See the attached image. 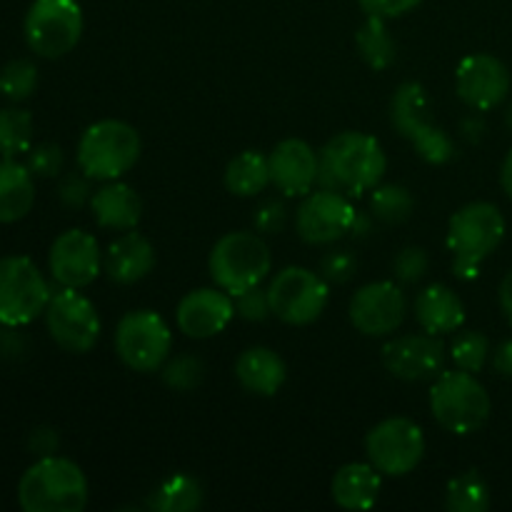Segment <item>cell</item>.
<instances>
[{"mask_svg":"<svg viewBox=\"0 0 512 512\" xmlns=\"http://www.w3.org/2000/svg\"><path fill=\"white\" fill-rule=\"evenodd\" d=\"M490 395L468 370H443L430 388V413L440 428L455 435H473L488 423Z\"/></svg>","mask_w":512,"mask_h":512,"instance_id":"5","label":"cell"},{"mask_svg":"<svg viewBox=\"0 0 512 512\" xmlns=\"http://www.w3.org/2000/svg\"><path fill=\"white\" fill-rule=\"evenodd\" d=\"M60 448V435L53 428H35L28 438V450L35 458H48Z\"/></svg>","mask_w":512,"mask_h":512,"instance_id":"43","label":"cell"},{"mask_svg":"<svg viewBox=\"0 0 512 512\" xmlns=\"http://www.w3.org/2000/svg\"><path fill=\"white\" fill-rule=\"evenodd\" d=\"M445 508L450 512H485L490 508V488L478 470L458 475L445 490Z\"/></svg>","mask_w":512,"mask_h":512,"instance_id":"30","label":"cell"},{"mask_svg":"<svg viewBox=\"0 0 512 512\" xmlns=\"http://www.w3.org/2000/svg\"><path fill=\"white\" fill-rule=\"evenodd\" d=\"M173 333L155 310H130L115 328V353L135 373H155L168 360Z\"/></svg>","mask_w":512,"mask_h":512,"instance_id":"10","label":"cell"},{"mask_svg":"<svg viewBox=\"0 0 512 512\" xmlns=\"http://www.w3.org/2000/svg\"><path fill=\"white\" fill-rule=\"evenodd\" d=\"M273 268V255L258 230L228 233L213 245L208 270L213 283L230 295L258 288Z\"/></svg>","mask_w":512,"mask_h":512,"instance_id":"7","label":"cell"},{"mask_svg":"<svg viewBox=\"0 0 512 512\" xmlns=\"http://www.w3.org/2000/svg\"><path fill=\"white\" fill-rule=\"evenodd\" d=\"M428 268H430L428 253H425L423 248H415V245L400 250L393 260L395 280H400V283L405 285L420 283V280L428 275Z\"/></svg>","mask_w":512,"mask_h":512,"instance_id":"36","label":"cell"},{"mask_svg":"<svg viewBox=\"0 0 512 512\" xmlns=\"http://www.w3.org/2000/svg\"><path fill=\"white\" fill-rule=\"evenodd\" d=\"M355 215L358 210L353 200L343 193L328 188L310 190L295 215V228L308 245H333L350 235Z\"/></svg>","mask_w":512,"mask_h":512,"instance_id":"14","label":"cell"},{"mask_svg":"<svg viewBox=\"0 0 512 512\" xmlns=\"http://www.w3.org/2000/svg\"><path fill=\"white\" fill-rule=\"evenodd\" d=\"M203 505V488L190 475H173L148 495V508L158 512H190Z\"/></svg>","mask_w":512,"mask_h":512,"instance_id":"29","label":"cell"},{"mask_svg":"<svg viewBox=\"0 0 512 512\" xmlns=\"http://www.w3.org/2000/svg\"><path fill=\"white\" fill-rule=\"evenodd\" d=\"M225 188L238 198H255L270 185L268 158L258 150H243L225 168Z\"/></svg>","mask_w":512,"mask_h":512,"instance_id":"27","label":"cell"},{"mask_svg":"<svg viewBox=\"0 0 512 512\" xmlns=\"http://www.w3.org/2000/svg\"><path fill=\"white\" fill-rule=\"evenodd\" d=\"M155 268V248L140 233L125 230L118 240H113L108 253L103 255V270L113 283L133 285L148 278Z\"/></svg>","mask_w":512,"mask_h":512,"instance_id":"21","label":"cell"},{"mask_svg":"<svg viewBox=\"0 0 512 512\" xmlns=\"http://www.w3.org/2000/svg\"><path fill=\"white\" fill-rule=\"evenodd\" d=\"M355 45H358L360 58L373 70H388L398 55L388 23L383 18H375V15H368V20L360 25V30L355 33Z\"/></svg>","mask_w":512,"mask_h":512,"instance_id":"28","label":"cell"},{"mask_svg":"<svg viewBox=\"0 0 512 512\" xmlns=\"http://www.w3.org/2000/svg\"><path fill=\"white\" fill-rule=\"evenodd\" d=\"M50 275L63 288H88L103 270V253L95 235L70 228L53 240L48 253Z\"/></svg>","mask_w":512,"mask_h":512,"instance_id":"18","label":"cell"},{"mask_svg":"<svg viewBox=\"0 0 512 512\" xmlns=\"http://www.w3.org/2000/svg\"><path fill=\"white\" fill-rule=\"evenodd\" d=\"M350 323L368 338H388L403 325L408 315V300L403 288L390 280L368 283L350 298Z\"/></svg>","mask_w":512,"mask_h":512,"instance_id":"15","label":"cell"},{"mask_svg":"<svg viewBox=\"0 0 512 512\" xmlns=\"http://www.w3.org/2000/svg\"><path fill=\"white\" fill-rule=\"evenodd\" d=\"M270 183L285 198H305L318 185L320 155L300 138L280 140L268 155Z\"/></svg>","mask_w":512,"mask_h":512,"instance_id":"20","label":"cell"},{"mask_svg":"<svg viewBox=\"0 0 512 512\" xmlns=\"http://www.w3.org/2000/svg\"><path fill=\"white\" fill-rule=\"evenodd\" d=\"M233 300L235 315H240V318L248 320V323H263V320H268L270 315H273L268 290H260V285L258 288L245 290V293L240 295H233Z\"/></svg>","mask_w":512,"mask_h":512,"instance_id":"38","label":"cell"},{"mask_svg":"<svg viewBox=\"0 0 512 512\" xmlns=\"http://www.w3.org/2000/svg\"><path fill=\"white\" fill-rule=\"evenodd\" d=\"M490 340L478 330H463L450 343V360L455 368L468 370V373H480L488 363Z\"/></svg>","mask_w":512,"mask_h":512,"instance_id":"33","label":"cell"},{"mask_svg":"<svg viewBox=\"0 0 512 512\" xmlns=\"http://www.w3.org/2000/svg\"><path fill=\"white\" fill-rule=\"evenodd\" d=\"M285 220H288V208L283 200H263L253 215V225L260 235H278L285 228Z\"/></svg>","mask_w":512,"mask_h":512,"instance_id":"40","label":"cell"},{"mask_svg":"<svg viewBox=\"0 0 512 512\" xmlns=\"http://www.w3.org/2000/svg\"><path fill=\"white\" fill-rule=\"evenodd\" d=\"M63 150L55 143L35 145L28 150V170L35 178H55L63 170Z\"/></svg>","mask_w":512,"mask_h":512,"instance_id":"37","label":"cell"},{"mask_svg":"<svg viewBox=\"0 0 512 512\" xmlns=\"http://www.w3.org/2000/svg\"><path fill=\"white\" fill-rule=\"evenodd\" d=\"M500 308H503L505 318L512 325V270L505 275L503 285H500Z\"/></svg>","mask_w":512,"mask_h":512,"instance_id":"45","label":"cell"},{"mask_svg":"<svg viewBox=\"0 0 512 512\" xmlns=\"http://www.w3.org/2000/svg\"><path fill=\"white\" fill-rule=\"evenodd\" d=\"M505 238V218L498 205L468 203L453 213L448 223V250L453 253V273L463 280L478 278L480 263L500 248Z\"/></svg>","mask_w":512,"mask_h":512,"instance_id":"3","label":"cell"},{"mask_svg":"<svg viewBox=\"0 0 512 512\" xmlns=\"http://www.w3.org/2000/svg\"><path fill=\"white\" fill-rule=\"evenodd\" d=\"M318 155L320 188L343 193L350 200L378 188L388 170L383 145L378 143V138L360 130L333 135Z\"/></svg>","mask_w":512,"mask_h":512,"instance_id":"1","label":"cell"},{"mask_svg":"<svg viewBox=\"0 0 512 512\" xmlns=\"http://www.w3.org/2000/svg\"><path fill=\"white\" fill-rule=\"evenodd\" d=\"M33 143V115L23 108L0 110V155L15 158L28 153Z\"/></svg>","mask_w":512,"mask_h":512,"instance_id":"32","label":"cell"},{"mask_svg":"<svg viewBox=\"0 0 512 512\" xmlns=\"http://www.w3.org/2000/svg\"><path fill=\"white\" fill-rule=\"evenodd\" d=\"M88 495V478L80 465L60 455L38 458L18 483V503L25 512H80Z\"/></svg>","mask_w":512,"mask_h":512,"instance_id":"2","label":"cell"},{"mask_svg":"<svg viewBox=\"0 0 512 512\" xmlns=\"http://www.w3.org/2000/svg\"><path fill=\"white\" fill-rule=\"evenodd\" d=\"M505 125H508L510 133H512V103L508 105V113H505Z\"/></svg>","mask_w":512,"mask_h":512,"instance_id":"49","label":"cell"},{"mask_svg":"<svg viewBox=\"0 0 512 512\" xmlns=\"http://www.w3.org/2000/svg\"><path fill=\"white\" fill-rule=\"evenodd\" d=\"M415 320L430 335L455 333L465 323V305L453 288L433 283L415 298Z\"/></svg>","mask_w":512,"mask_h":512,"instance_id":"23","label":"cell"},{"mask_svg":"<svg viewBox=\"0 0 512 512\" xmlns=\"http://www.w3.org/2000/svg\"><path fill=\"white\" fill-rule=\"evenodd\" d=\"M510 70L490 53L465 55L455 70V90L468 108L478 113L498 108L510 93Z\"/></svg>","mask_w":512,"mask_h":512,"instance_id":"17","label":"cell"},{"mask_svg":"<svg viewBox=\"0 0 512 512\" xmlns=\"http://www.w3.org/2000/svg\"><path fill=\"white\" fill-rule=\"evenodd\" d=\"M45 325L50 338L65 353H90L100 338L98 310L78 288H63L53 293L45 308Z\"/></svg>","mask_w":512,"mask_h":512,"instance_id":"13","label":"cell"},{"mask_svg":"<svg viewBox=\"0 0 512 512\" xmlns=\"http://www.w3.org/2000/svg\"><path fill=\"white\" fill-rule=\"evenodd\" d=\"M370 228H373V220H370L368 215L358 213L353 220V228H350V235H355V238H365V235L370 233Z\"/></svg>","mask_w":512,"mask_h":512,"instance_id":"47","label":"cell"},{"mask_svg":"<svg viewBox=\"0 0 512 512\" xmlns=\"http://www.w3.org/2000/svg\"><path fill=\"white\" fill-rule=\"evenodd\" d=\"M138 130L125 120H98L83 133L78 143V168L90 180H120L140 160Z\"/></svg>","mask_w":512,"mask_h":512,"instance_id":"6","label":"cell"},{"mask_svg":"<svg viewBox=\"0 0 512 512\" xmlns=\"http://www.w3.org/2000/svg\"><path fill=\"white\" fill-rule=\"evenodd\" d=\"M415 198L403 185H378L370 190V215L385 225H400L413 215Z\"/></svg>","mask_w":512,"mask_h":512,"instance_id":"31","label":"cell"},{"mask_svg":"<svg viewBox=\"0 0 512 512\" xmlns=\"http://www.w3.org/2000/svg\"><path fill=\"white\" fill-rule=\"evenodd\" d=\"M493 365H495V370H498L500 375H505V378H512V340L500 345L498 353L493 355Z\"/></svg>","mask_w":512,"mask_h":512,"instance_id":"44","label":"cell"},{"mask_svg":"<svg viewBox=\"0 0 512 512\" xmlns=\"http://www.w3.org/2000/svg\"><path fill=\"white\" fill-rule=\"evenodd\" d=\"M235 318L233 295L215 288L190 290L175 310L178 330L193 340H208L223 333Z\"/></svg>","mask_w":512,"mask_h":512,"instance_id":"19","label":"cell"},{"mask_svg":"<svg viewBox=\"0 0 512 512\" xmlns=\"http://www.w3.org/2000/svg\"><path fill=\"white\" fill-rule=\"evenodd\" d=\"M25 40L40 58H63L83 35V10L78 0H33L25 13Z\"/></svg>","mask_w":512,"mask_h":512,"instance_id":"9","label":"cell"},{"mask_svg":"<svg viewBox=\"0 0 512 512\" xmlns=\"http://www.w3.org/2000/svg\"><path fill=\"white\" fill-rule=\"evenodd\" d=\"M38 88V68H35L33 60H10L8 65H3L0 70V95H5L13 103L20 100H28L30 95Z\"/></svg>","mask_w":512,"mask_h":512,"instance_id":"34","label":"cell"},{"mask_svg":"<svg viewBox=\"0 0 512 512\" xmlns=\"http://www.w3.org/2000/svg\"><path fill=\"white\" fill-rule=\"evenodd\" d=\"M483 123H478V118H473V120H468V123H465V133H468V138L470 140H478L480 135H483Z\"/></svg>","mask_w":512,"mask_h":512,"instance_id":"48","label":"cell"},{"mask_svg":"<svg viewBox=\"0 0 512 512\" xmlns=\"http://www.w3.org/2000/svg\"><path fill=\"white\" fill-rule=\"evenodd\" d=\"M235 378L243 385L245 393L258 395V398H273L288 378L283 358L275 350L255 345L248 348L235 363Z\"/></svg>","mask_w":512,"mask_h":512,"instance_id":"24","label":"cell"},{"mask_svg":"<svg viewBox=\"0 0 512 512\" xmlns=\"http://www.w3.org/2000/svg\"><path fill=\"white\" fill-rule=\"evenodd\" d=\"M500 185H503V190L508 193V198H512V148L503 160V170H500Z\"/></svg>","mask_w":512,"mask_h":512,"instance_id":"46","label":"cell"},{"mask_svg":"<svg viewBox=\"0 0 512 512\" xmlns=\"http://www.w3.org/2000/svg\"><path fill=\"white\" fill-rule=\"evenodd\" d=\"M88 175H68L63 178L58 188V198L60 203L68 205V208H80V205L88 203L93 195H90V183H88Z\"/></svg>","mask_w":512,"mask_h":512,"instance_id":"41","label":"cell"},{"mask_svg":"<svg viewBox=\"0 0 512 512\" xmlns=\"http://www.w3.org/2000/svg\"><path fill=\"white\" fill-rule=\"evenodd\" d=\"M383 473L370 463H348L333 475L330 498L343 510H370L380 498Z\"/></svg>","mask_w":512,"mask_h":512,"instance_id":"25","label":"cell"},{"mask_svg":"<svg viewBox=\"0 0 512 512\" xmlns=\"http://www.w3.org/2000/svg\"><path fill=\"white\" fill-rule=\"evenodd\" d=\"M35 175L13 158L0 160V223H18L35 203Z\"/></svg>","mask_w":512,"mask_h":512,"instance_id":"26","label":"cell"},{"mask_svg":"<svg viewBox=\"0 0 512 512\" xmlns=\"http://www.w3.org/2000/svg\"><path fill=\"white\" fill-rule=\"evenodd\" d=\"M360 8L368 15H375V18H400V15L410 13L413 8H418L423 0H358Z\"/></svg>","mask_w":512,"mask_h":512,"instance_id":"42","label":"cell"},{"mask_svg":"<svg viewBox=\"0 0 512 512\" xmlns=\"http://www.w3.org/2000/svg\"><path fill=\"white\" fill-rule=\"evenodd\" d=\"M205 378L203 360L195 355H178L170 360L163 368V380L168 388L178 390V393H188V390L198 388Z\"/></svg>","mask_w":512,"mask_h":512,"instance_id":"35","label":"cell"},{"mask_svg":"<svg viewBox=\"0 0 512 512\" xmlns=\"http://www.w3.org/2000/svg\"><path fill=\"white\" fill-rule=\"evenodd\" d=\"M268 298L278 320L288 325H310L328 308L330 288L320 273L290 265L270 280Z\"/></svg>","mask_w":512,"mask_h":512,"instance_id":"11","label":"cell"},{"mask_svg":"<svg viewBox=\"0 0 512 512\" xmlns=\"http://www.w3.org/2000/svg\"><path fill=\"white\" fill-rule=\"evenodd\" d=\"M365 455L378 473L388 478H403L413 473L423 460V428L410 418H385L365 435Z\"/></svg>","mask_w":512,"mask_h":512,"instance_id":"12","label":"cell"},{"mask_svg":"<svg viewBox=\"0 0 512 512\" xmlns=\"http://www.w3.org/2000/svg\"><path fill=\"white\" fill-rule=\"evenodd\" d=\"M385 370L405 383L435 380L445 370V345L440 335L410 333L388 340L380 350Z\"/></svg>","mask_w":512,"mask_h":512,"instance_id":"16","label":"cell"},{"mask_svg":"<svg viewBox=\"0 0 512 512\" xmlns=\"http://www.w3.org/2000/svg\"><path fill=\"white\" fill-rule=\"evenodd\" d=\"M90 210L100 228L125 233V230H133L143 218V200L128 183L108 180L98 193H93Z\"/></svg>","mask_w":512,"mask_h":512,"instance_id":"22","label":"cell"},{"mask_svg":"<svg viewBox=\"0 0 512 512\" xmlns=\"http://www.w3.org/2000/svg\"><path fill=\"white\" fill-rule=\"evenodd\" d=\"M355 268H358V260L353 258L350 250H330L328 255L320 263V275H323L328 283H348L355 275Z\"/></svg>","mask_w":512,"mask_h":512,"instance_id":"39","label":"cell"},{"mask_svg":"<svg viewBox=\"0 0 512 512\" xmlns=\"http://www.w3.org/2000/svg\"><path fill=\"white\" fill-rule=\"evenodd\" d=\"M390 123L425 163L445 165L455 158V140L433 123V100L415 80L395 88L390 98Z\"/></svg>","mask_w":512,"mask_h":512,"instance_id":"4","label":"cell"},{"mask_svg":"<svg viewBox=\"0 0 512 512\" xmlns=\"http://www.w3.org/2000/svg\"><path fill=\"white\" fill-rule=\"evenodd\" d=\"M53 290L38 270V265L25 255L0 258V325L20 328L33 323L45 313Z\"/></svg>","mask_w":512,"mask_h":512,"instance_id":"8","label":"cell"}]
</instances>
